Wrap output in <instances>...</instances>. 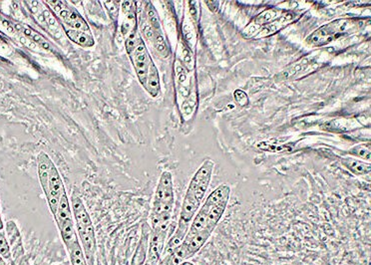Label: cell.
<instances>
[{
  "label": "cell",
  "instance_id": "1",
  "mask_svg": "<svg viewBox=\"0 0 371 265\" xmlns=\"http://www.w3.org/2000/svg\"><path fill=\"white\" fill-rule=\"evenodd\" d=\"M213 168L214 162L211 159H207L192 178L184 197L177 230L166 246L167 253L179 246L185 239L191 222L199 211L200 206L207 193L208 187L211 184Z\"/></svg>",
  "mask_w": 371,
  "mask_h": 265
},
{
  "label": "cell",
  "instance_id": "2",
  "mask_svg": "<svg viewBox=\"0 0 371 265\" xmlns=\"http://www.w3.org/2000/svg\"><path fill=\"white\" fill-rule=\"evenodd\" d=\"M175 203L173 178L169 172H164L160 177L156 189L153 210L151 213L152 227L168 229Z\"/></svg>",
  "mask_w": 371,
  "mask_h": 265
},
{
  "label": "cell",
  "instance_id": "3",
  "mask_svg": "<svg viewBox=\"0 0 371 265\" xmlns=\"http://www.w3.org/2000/svg\"><path fill=\"white\" fill-rule=\"evenodd\" d=\"M37 164L39 182L45 193L50 212L54 215L62 194L66 192L65 187L56 165L46 153L41 152L38 155Z\"/></svg>",
  "mask_w": 371,
  "mask_h": 265
},
{
  "label": "cell",
  "instance_id": "4",
  "mask_svg": "<svg viewBox=\"0 0 371 265\" xmlns=\"http://www.w3.org/2000/svg\"><path fill=\"white\" fill-rule=\"evenodd\" d=\"M52 5L55 13L58 14L59 19L61 20V25L74 30H79L87 33H92L88 23L85 19L80 15L79 12L73 8H70L66 5L65 2L62 1H49Z\"/></svg>",
  "mask_w": 371,
  "mask_h": 265
},
{
  "label": "cell",
  "instance_id": "5",
  "mask_svg": "<svg viewBox=\"0 0 371 265\" xmlns=\"http://www.w3.org/2000/svg\"><path fill=\"white\" fill-rule=\"evenodd\" d=\"M128 55L131 59L133 67L135 69L138 79L140 81L141 85L144 86L148 76L149 69L154 62L151 59V56L142 37L139 39L134 49Z\"/></svg>",
  "mask_w": 371,
  "mask_h": 265
},
{
  "label": "cell",
  "instance_id": "6",
  "mask_svg": "<svg viewBox=\"0 0 371 265\" xmlns=\"http://www.w3.org/2000/svg\"><path fill=\"white\" fill-rule=\"evenodd\" d=\"M345 23L343 20L332 21L324 26L318 28L307 39L306 42L311 45L320 46L331 42L337 36H341L345 30Z\"/></svg>",
  "mask_w": 371,
  "mask_h": 265
},
{
  "label": "cell",
  "instance_id": "7",
  "mask_svg": "<svg viewBox=\"0 0 371 265\" xmlns=\"http://www.w3.org/2000/svg\"><path fill=\"white\" fill-rule=\"evenodd\" d=\"M71 207L75 219V227L78 236L85 233L94 231L93 222L91 217L87 212L82 200L77 195H72L71 197Z\"/></svg>",
  "mask_w": 371,
  "mask_h": 265
},
{
  "label": "cell",
  "instance_id": "8",
  "mask_svg": "<svg viewBox=\"0 0 371 265\" xmlns=\"http://www.w3.org/2000/svg\"><path fill=\"white\" fill-rule=\"evenodd\" d=\"M122 8V22L120 30L122 35L126 38L129 34L138 30L137 24V5L136 2L132 1H124L121 4Z\"/></svg>",
  "mask_w": 371,
  "mask_h": 265
},
{
  "label": "cell",
  "instance_id": "9",
  "mask_svg": "<svg viewBox=\"0 0 371 265\" xmlns=\"http://www.w3.org/2000/svg\"><path fill=\"white\" fill-rule=\"evenodd\" d=\"M167 230L164 228H154L149 247V256L148 263L150 265H156L159 262L160 257L164 248L165 240L167 238Z\"/></svg>",
  "mask_w": 371,
  "mask_h": 265
},
{
  "label": "cell",
  "instance_id": "10",
  "mask_svg": "<svg viewBox=\"0 0 371 265\" xmlns=\"http://www.w3.org/2000/svg\"><path fill=\"white\" fill-rule=\"evenodd\" d=\"M62 28L65 32V35L68 37V39L81 47L89 48V47H92L95 45V40L93 38L92 33L74 30V29H70L67 27L62 26Z\"/></svg>",
  "mask_w": 371,
  "mask_h": 265
},
{
  "label": "cell",
  "instance_id": "11",
  "mask_svg": "<svg viewBox=\"0 0 371 265\" xmlns=\"http://www.w3.org/2000/svg\"><path fill=\"white\" fill-rule=\"evenodd\" d=\"M72 211H71V208H70V204H69V198L65 193L62 194L60 201H59V206H58V209L54 214V218H55V221L58 225V228L63 224L65 223L66 221L70 220V219H73L72 218Z\"/></svg>",
  "mask_w": 371,
  "mask_h": 265
},
{
  "label": "cell",
  "instance_id": "12",
  "mask_svg": "<svg viewBox=\"0 0 371 265\" xmlns=\"http://www.w3.org/2000/svg\"><path fill=\"white\" fill-rule=\"evenodd\" d=\"M59 230L61 234V239L63 240L67 250L69 248H71L75 243L79 242L78 237H77V230H76L73 219H70V220L66 221L65 223H63L59 227Z\"/></svg>",
  "mask_w": 371,
  "mask_h": 265
},
{
  "label": "cell",
  "instance_id": "13",
  "mask_svg": "<svg viewBox=\"0 0 371 265\" xmlns=\"http://www.w3.org/2000/svg\"><path fill=\"white\" fill-rule=\"evenodd\" d=\"M143 87L153 98H156L159 96L160 91H161L159 72L154 63L151 65V67L149 69L147 79Z\"/></svg>",
  "mask_w": 371,
  "mask_h": 265
},
{
  "label": "cell",
  "instance_id": "14",
  "mask_svg": "<svg viewBox=\"0 0 371 265\" xmlns=\"http://www.w3.org/2000/svg\"><path fill=\"white\" fill-rule=\"evenodd\" d=\"M18 30H20L24 36L30 39L33 43L39 45L40 47H42L44 50H51V45L50 42L48 40H46L41 34H39L38 32H36L35 30H33L32 28L27 26H21V25H17L16 27Z\"/></svg>",
  "mask_w": 371,
  "mask_h": 265
},
{
  "label": "cell",
  "instance_id": "15",
  "mask_svg": "<svg viewBox=\"0 0 371 265\" xmlns=\"http://www.w3.org/2000/svg\"><path fill=\"white\" fill-rule=\"evenodd\" d=\"M342 163L348 171L356 176L366 175L370 172V163L361 162L353 158H344L342 159Z\"/></svg>",
  "mask_w": 371,
  "mask_h": 265
},
{
  "label": "cell",
  "instance_id": "16",
  "mask_svg": "<svg viewBox=\"0 0 371 265\" xmlns=\"http://www.w3.org/2000/svg\"><path fill=\"white\" fill-rule=\"evenodd\" d=\"M349 154L358 157L360 159H365V160H370V148L360 145V146H356L353 149H351L349 151Z\"/></svg>",
  "mask_w": 371,
  "mask_h": 265
},
{
  "label": "cell",
  "instance_id": "17",
  "mask_svg": "<svg viewBox=\"0 0 371 265\" xmlns=\"http://www.w3.org/2000/svg\"><path fill=\"white\" fill-rule=\"evenodd\" d=\"M0 256L4 259H10L11 258V252L9 244L6 240V238L3 233L0 231Z\"/></svg>",
  "mask_w": 371,
  "mask_h": 265
},
{
  "label": "cell",
  "instance_id": "18",
  "mask_svg": "<svg viewBox=\"0 0 371 265\" xmlns=\"http://www.w3.org/2000/svg\"><path fill=\"white\" fill-rule=\"evenodd\" d=\"M105 3V6L109 11V14L111 16V18L113 20H116L118 18V15H119V2H116V1H110V2H104Z\"/></svg>",
  "mask_w": 371,
  "mask_h": 265
},
{
  "label": "cell",
  "instance_id": "19",
  "mask_svg": "<svg viewBox=\"0 0 371 265\" xmlns=\"http://www.w3.org/2000/svg\"><path fill=\"white\" fill-rule=\"evenodd\" d=\"M3 229V221L1 219V215H0V231Z\"/></svg>",
  "mask_w": 371,
  "mask_h": 265
}]
</instances>
